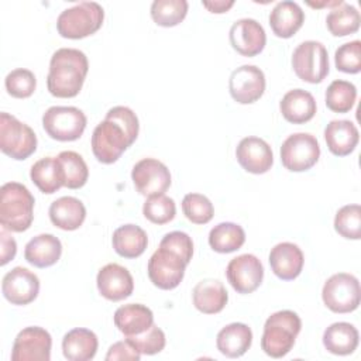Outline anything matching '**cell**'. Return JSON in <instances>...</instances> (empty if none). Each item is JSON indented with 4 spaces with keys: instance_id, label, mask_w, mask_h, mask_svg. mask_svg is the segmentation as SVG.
<instances>
[{
    "instance_id": "cell-1",
    "label": "cell",
    "mask_w": 361,
    "mask_h": 361,
    "mask_svg": "<svg viewBox=\"0 0 361 361\" xmlns=\"http://www.w3.org/2000/svg\"><path fill=\"white\" fill-rule=\"evenodd\" d=\"M140 131L137 114L127 106H114L92 134V151L102 164H114L133 145Z\"/></svg>"
},
{
    "instance_id": "cell-2",
    "label": "cell",
    "mask_w": 361,
    "mask_h": 361,
    "mask_svg": "<svg viewBox=\"0 0 361 361\" xmlns=\"http://www.w3.org/2000/svg\"><path fill=\"white\" fill-rule=\"evenodd\" d=\"M89 71L87 56L76 48H59L49 61L48 92L59 99L79 94Z\"/></svg>"
},
{
    "instance_id": "cell-3",
    "label": "cell",
    "mask_w": 361,
    "mask_h": 361,
    "mask_svg": "<svg viewBox=\"0 0 361 361\" xmlns=\"http://www.w3.org/2000/svg\"><path fill=\"white\" fill-rule=\"evenodd\" d=\"M35 199L27 186L7 182L0 188V224L4 230L23 233L34 220Z\"/></svg>"
},
{
    "instance_id": "cell-4",
    "label": "cell",
    "mask_w": 361,
    "mask_h": 361,
    "mask_svg": "<svg viewBox=\"0 0 361 361\" xmlns=\"http://www.w3.org/2000/svg\"><path fill=\"white\" fill-rule=\"evenodd\" d=\"M300 329L302 320L295 312H275L267 319L264 324L261 348L267 355L272 358H282L295 345Z\"/></svg>"
},
{
    "instance_id": "cell-5",
    "label": "cell",
    "mask_w": 361,
    "mask_h": 361,
    "mask_svg": "<svg viewBox=\"0 0 361 361\" xmlns=\"http://www.w3.org/2000/svg\"><path fill=\"white\" fill-rule=\"evenodd\" d=\"M104 10L96 1H80L63 10L56 20L58 34L68 39H80L94 34L103 24Z\"/></svg>"
},
{
    "instance_id": "cell-6",
    "label": "cell",
    "mask_w": 361,
    "mask_h": 361,
    "mask_svg": "<svg viewBox=\"0 0 361 361\" xmlns=\"http://www.w3.org/2000/svg\"><path fill=\"white\" fill-rule=\"evenodd\" d=\"M0 149L13 159H27L37 149V135L30 126L3 111L0 113Z\"/></svg>"
},
{
    "instance_id": "cell-7",
    "label": "cell",
    "mask_w": 361,
    "mask_h": 361,
    "mask_svg": "<svg viewBox=\"0 0 361 361\" xmlns=\"http://www.w3.org/2000/svg\"><path fill=\"white\" fill-rule=\"evenodd\" d=\"M87 118L73 106H52L42 116L45 133L56 141H75L82 137Z\"/></svg>"
},
{
    "instance_id": "cell-8",
    "label": "cell",
    "mask_w": 361,
    "mask_h": 361,
    "mask_svg": "<svg viewBox=\"0 0 361 361\" xmlns=\"http://www.w3.org/2000/svg\"><path fill=\"white\" fill-rule=\"evenodd\" d=\"M292 68L296 76L307 83H320L329 75V54L319 41H305L292 54Z\"/></svg>"
},
{
    "instance_id": "cell-9",
    "label": "cell",
    "mask_w": 361,
    "mask_h": 361,
    "mask_svg": "<svg viewBox=\"0 0 361 361\" xmlns=\"http://www.w3.org/2000/svg\"><path fill=\"white\" fill-rule=\"evenodd\" d=\"M322 299L327 309L334 313L354 312L361 299L358 279L347 272L331 275L323 285Z\"/></svg>"
},
{
    "instance_id": "cell-10",
    "label": "cell",
    "mask_w": 361,
    "mask_h": 361,
    "mask_svg": "<svg viewBox=\"0 0 361 361\" xmlns=\"http://www.w3.org/2000/svg\"><path fill=\"white\" fill-rule=\"evenodd\" d=\"M320 157V145L309 133L290 134L281 147L282 165L290 172H305L316 165Z\"/></svg>"
},
{
    "instance_id": "cell-11",
    "label": "cell",
    "mask_w": 361,
    "mask_h": 361,
    "mask_svg": "<svg viewBox=\"0 0 361 361\" xmlns=\"http://www.w3.org/2000/svg\"><path fill=\"white\" fill-rule=\"evenodd\" d=\"M186 262L168 248L158 247L148 261V278L159 289H175L185 276Z\"/></svg>"
},
{
    "instance_id": "cell-12",
    "label": "cell",
    "mask_w": 361,
    "mask_h": 361,
    "mask_svg": "<svg viewBox=\"0 0 361 361\" xmlns=\"http://www.w3.org/2000/svg\"><path fill=\"white\" fill-rule=\"evenodd\" d=\"M131 179L137 192L142 196L164 195L171 186V172L165 164L155 158H142L131 171Z\"/></svg>"
},
{
    "instance_id": "cell-13",
    "label": "cell",
    "mask_w": 361,
    "mask_h": 361,
    "mask_svg": "<svg viewBox=\"0 0 361 361\" xmlns=\"http://www.w3.org/2000/svg\"><path fill=\"white\" fill-rule=\"evenodd\" d=\"M52 338L51 334L38 326L23 329L11 350L13 361H49L51 360Z\"/></svg>"
},
{
    "instance_id": "cell-14",
    "label": "cell",
    "mask_w": 361,
    "mask_h": 361,
    "mask_svg": "<svg viewBox=\"0 0 361 361\" xmlns=\"http://www.w3.org/2000/svg\"><path fill=\"white\" fill-rule=\"evenodd\" d=\"M226 276L237 293H252L262 282L264 267L254 254H241L228 262Z\"/></svg>"
},
{
    "instance_id": "cell-15",
    "label": "cell",
    "mask_w": 361,
    "mask_h": 361,
    "mask_svg": "<svg viewBox=\"0 0 361 361\" xmlns=\"http://www.w3.org/2000/svg\"><path fill=\"white\" fill-rule=\"evenodd\" d=\"M265 75L255 65H243L234 69L228 79L231 97L240 104H251L265 92Z\"/></svg>"
},
{
    "instance_id": "cell-16",
    "label": "cell",
    "mask_w": 361,
    "mask_h": 361,
    "mask_svg": "<svg viewBox=\"0 0 361 361\" xmlns=\"http://www.w3.org/2000/svg\"><path fill=\"white\" fill-rule=\"evenodd\" d=\"M3 296L17 306H24L35 300L39 293L38 276L24 267H16L8 271L1 282Z\"/></svg>"
},
{
    "instance_id": "cell-17",
    "label": "cell",
    "mask_w": 361,
    "mask_h": 361,
    "mask_svg": "<svg viewBox=\"0 0 361 361\" xmlns=\"http://www.w3.org/2000/svg\"><path fill=\"white\" fill-rule=\"evenodd\" d=\"M228 39L234 51L243 56H255L265 48L267 34L264 27L254 18H240L233 23Z\"/></svg>"
},
{
    "instance_id": "cell-18",
    "label": "cell",
    "mask_w": 361,
    "mask_h": 361,
    "mask_svg": "<svg viewBox=\"0 0 361 361\" xmlns=\"http://www.w3.org/2000/svg\"><path fill=\"white\" fill-rule=\"evenodd\" d=\"M235 158L244 171L255 175L268 172L274 164L269 144L259 137L243 138L235 148Z\"/></svg>"
},
{
    "instance_id": "cell-19",
    "label": "cell",
    "mask_w": 361,
    "mask_h": 361,
    "mask_svg": "<svg viewBox=\"0 0 361 361\" xmlns=\"http://www.w3.org/2000/svg\"><path fill=\"white\" fill-rule=\"evenodd\" d=\"M96 283L100 295L111 302H120L128 298L134 290V281L130 271L116 262L100 268Z\"/></svg>"
},
{
    "instance_id": "cell-20",
    "label": "cell",
    "mask_w": 361,
    "mask_h": 361,
    "mask_svg": "<svg viewBox=\"0 0 361 361\" xmlns=\"http://www.w3.org/2000/svg\"><path fill=\"white\" fill-rule=\"evenodd\" d=\"M272 272L282 281H293L303 269L305 257L302 250L293 243H279L269 252Z\"/></svg>"
},
{
    "instance_id": "cell-21",
    "label": "cell",
    "mask_w": 361,
    "mask_h": 361,
    "mask_svg": "<svg viewBox=\"0 0 361 361\" xmlns=\"http://www.w3.org/2000/svg\"><path fill=\"white\" fill-rule=\"evenodd\" d=\"M116 327L126 336H135L147 331L154 324V313L141 303H128L120 306L113 316Z\"/></svg>"
},
{
    "instance_id": "cell-22",
    "label": "cell",
    "mask_w": 361,
    "mask_h": 361,
    "mask_svg": "<svg viewBox=\"0 0 361 361\" xmlns=\"http://www.w3.org/2000/svg\"><path fill=\"white\" fill-rule=\"evenodd\" d=\"M305 23V13L295 1H279L269 13V25L279 38H290Z\"/></svg>"
},
{
    "instance_id": "cell-23",
    "label": "cell",
    "mask_w": 361,
    "mask_h": 361,
    "mask_svg": "<svg viewBox=\"0 0 361 361\" xmlns=\"http://www.w3.org/2000/svg\"><path fill=\"white\" fill-rule=\"evenodd\" d=\"M329 151L336 157L350 155L360 140L358 128L350 120H331L324 128Z\"/></svg>"
},
{
    "instance_id": "cell-24",
    "label": "cell",
    "mask_w": 361,
    "mask_h": 361,
    "mask_svg": "<svg viewBox=\"0 0 361 361\" xmlns=\"http://www.w3.org/2000/svg\"><path fill=\"white\" fill-rule=\"evenodd\" d=\"M48 213L52 224L65 231L78 230L86 219L85 204L73 196H62L54 200Z\"/></svg>"
},
{
    "instance_id": "cell-25",
    "label": "cell",
    "mask_w": 361,
    "mask_h": 361,
    "mask_svg": "<svg viewBox=\"0 0 361 361\" xmlns=\"http://www.w3.org/2000/svg\"><path fill=\"white\" fill-rule=\"evenodd\" d=\"M62 254V244L54 234H38L32 237L24 250V258L37 268H48L58 262Z\"/></svg>"
},
{
    "instance_id": "cell-26",
    "label": "cell",
    "mask_w": 361,
    "mask_h": 361,
    "mask_svg": "<svg viewBox=\"0 0 361 361\" xmlns=\"http://www.w3.org/2000/svg\"><path fill=\"white\" fill-rule=\"evenodd\" d=\"M279 109L286 121L303 124L314 117L317 107L312 93L303 89H292L283 94Z\"/></svg>"
},
{
    "instance_id": "cell-27",
    "label": "cell",
    "mask_w": 361,
    "mask_h": 361,
    "mask_svg": "<svg viewBox=\"0 0 361 361\" xmlns=\"http://www.w3.org/2000/svg\"><path fill=\"white\" fill-rule=\"evenodd\" d=\"M251 344L252 331L244 323H230L224 326L216 337L217 350L228 358H238L244 355Z\"/></svg>"
},
{
    "instance_id": "cell-28",
    "label": "cell",
    "mask_w": 361,
    "mask_h": 361,
    "mask_svg": "<svg viewBox=\"0 0 361 361\" xmlns=\"http://www.w3.org/2000/svg\"><path fill=\"white\" fill-rule=\"evenodd\" d=\"M97 347V336L83 327L69 330L62 338V353L69 361H89L96 355Z\"/></svg>"
},
{
    "instance_id": "cell-29",
    "label": "cell",
    "mask_w": 361,
    "mask_h": 361,
    "mask_svg": "<svg viewBox=\"0 0 361 361\" xmlns=\"http://www.w3.org/2000/svg\"><path fill=\"white\" fill-rule=\"evenodd\" d=\"M192 299L199 312L204 314H216L227 305L228 293L220 281L203 279L193 288Z\"/></svg>"
},
{
    "instance_id": "cell-30",
    "label": "cell",
    "mask_w": 361,
    "mask_h": 361,
    "mask_svg": "<svg viewBox=\"0 0 361 361\" xmlns=\"http://www.w3.org/2000/svg\"><path fill=\"white\" fill-rule=\"evenodd\" d=\"M358 330L347 322L333 323L323 333V345L334 355L353 354L358 347Z\"/></svg>"
},
{
    "instance_id": "cell-31",
    "label": "cell",
    "mask_w": 361,
    "mask_h": 361,
    "mask_svg": "<svg viewBox=\"0 0 361 361\" xmlns=\"http://www.w3.org/2000/svg\"><path fill=\"white\" fill-rule=\"evenodd\" d=\"M111 244L120 257L137 258L145 251L148 245V235L135 224H124L114 230Z\"/></svg>"
},
{
    "instance_id": "cell-32",
    "label": "cell",
    "mask_w": 361,
    "mask_h": 361,
    "mask_svg": "<svg viewBox=\"0 0 361 361\" xmlns=\"http://www.w3.org/2000/svg\"><path fill=\"white\" fill-rule=\"evenodd\" d=\"M34 185L47 195H52L63 186V172L56 157H45L38 159L30 171Z\"/></svg>"
},
{
    "instance_id": "cell-33",
    "label": "cell",
    "mask_w": 361,
    "mask_h": 361,
    "mask_svg": "<svg viewBox=\"0 0 361 361\" xmlns=\"http://www.w3.org/2000/svg\"><path fill=\"white\" fill-rule=\"evenodd\" d=\"M245 243V231L241 226L224 221L214 226L209 233V245L213 251L228 254L240 250Z\"/></svg>"
},
{
    "instance_id": "cell-34",
    "label": "cell",
    "mask_w": 361,
    "mask_h": 361,
    "mask_svg": "<svg viewBox=\"0 0 361 361\" xmlns=\"http://www.w3.org/2000/svg\"><path fill=\"white\" fill-rule=\"evenodd\" d=\"M361 17L358 10L347 3L331 8L326 17V25L331 35L334 37H345L354 34L360 30Z\"/></svg>"
},
{
    "instance_id": "cell-35",
    "label": "cell",
    "mask_w": 361,
    "mask_h": 361,
    "mask_svg": "<svg viewBox=\"0 0 361 361\" xmlns=\"http://www.w3.org/2000/svg\"><path fill=\"white\" fill-rule=\"evenodd\" d=\"M58 161L63 172V186L68 189H79L86 185L89 169L82 158L75 151H62L58 154Z\"/></svg>"
},
{
    "instance_id": "cell-36",
    "label": "cell",
    "mask_w": 361,
    "mask_h": 361,
    "mask_svg": "<svg viewBox=\"0 0 361 361\" xmlns=\"http://www.w3.org/2000/svg\"><path fill=\"white\" fill-rule=\"evenodd\" d=\"M186 0H155L151 4V18L157 25L175 27L182 23L188 14Z\"/></svg>"
},
{
    "instance_id": "cell-37",
    "label": "cell",
    "mask_w": 361,
    "mask_h": 361,
    "mask_svg": "<svg viewBox=\"0 0 361 361\" xmlns=\"http://www.w3.org/2000/svg\"><path fill=\"white\" fill-rule=\"evenodd\" d=\"M326 106L334 113H348L357 99V87L343 79L333 80L326 90Z\"/></svg>"
},
{
    "instance_id": "cell-38",
    "label": "cell",
    "mask_w": 361,
    "mask_h": 361,
    "mask_svg": "<svg viewBox=\"0 0 361 361\" xmlns=\"http://www.w3.org/2000/svg\"><path fill=\"white\" fill-rule=\"evenodd\" d=\"M334 230L344 238H361V207L360 204H345L340 207L334 217Z\"/></svg>"
},
{
    "instance_id": "cell-39",
    "label": "cell",
    "mask_w": 361,
    "mask_h": 361,
    "mask_svg": "<svg viewBox=\"0 0 361 361\" xmlns=\"http://www.w3.org/2000/svg\"><path fill=\"white\" fill-rule=\"evenodd\" d=\"M142 214L154 224H166L173 220L176 214V204L173 199L166 195L149 196L142 206Z\"/></svg>"
},
{
    "instance_id": "cell-40",
    "label": "cell",
    "mask_w": 361,
    "mask_h": 361,
    "mask_svg": "<svg viewBox=\"0 0 361 361\" xmlns=\"http://www.w3.org/2000/svg\"><path fill=\"white\" fill-rule=\"evenodd\" d=\"M182 210L185 217L195 224H206L213 219V203L200 193H188L182 200Z\"/></svg>"
},
{
    "instance_id": "cell-41",
    "label": "cell",
    "mask_w": 361,
    "mask_h": 361,
    "mask_svg": "<svg viewBox=\"0 0 361 361\" xmlns=\"http://www.w3.org/2000/svg\"><path fill=\"white\" fill-rule=\"evenodd\" d=\"M4 86L10 96L16 99H27L34 93L37 87V79L30 69L17 68L7 73Z\"/></svg>"
},
{
    "instance_id": "cell-42",
    "label": "cell",
    "mask_w": 361,
    "mask_h": 361,
    "mask_svg": "<svg viewBox=\"0 0 361 361\" xmlns=\"http://www.w3.org/2000/svg\"><path fill=\"white\" fill-rule=\"evenodd\" d=\"M337 71L344 73H358L361 71V41L354 39L340 45L334 54Z\"/></svg>"
},
{
    "instance_id": "cell-43",
    "label": "cell",
    "mask_w": 361,
    "mask_h": 361,
    "mask_svg": "<svg viewBox=\"0 0 361 361\" xmlns=\"http://www.w3.org/2000/svg\"><path fill=\"white\" fill-rule=\"evenodd\" d=\"M126 338L141 354H145V355H154V354L161 353L164 350L165 344H166L165 333L157 324H152L147 331H144L141 334L130 336V337H126Z\"/></svg>"
},
{
    "instance_id": "cell-44",
    "label": "cell",
    "mask_w": 361,
    "mask_h": 361,
    "mask_svg": "<svg viewBox=\"0 0 361 361\" xmlns=\"http://www.w3.org/2000/svg\"><path fill=\"white\" fill-rule=\"evenodd\" d=\"M159 247L168 248L178 254L186 264L190 262L193 255V241L190 235L183 231H171L165 234L159 243Z\"/></svg>"
},
{
    "instance_id": "cell-45",
    "label": "cell",
    "mask_w": 361,
    "mask_h": 361,
    "mask_svg": "<svg viewBox=\"0 0 361 361\" xmlns=\"http://www.w3.org/2000/svg\"><path fill=\"white\" fill-rule=\"evenodd\" d=\"M140 358H141V353L127 338L111 344L106 354V361H116V360L138 361Z\"/></svg>"
},
{
    "instance_id": "cell-46",
    "label": "cell",
    "mask_w": 361,
    "mask_h": 361,
    "mask_svg": "<svg viewBox=\"0 0 361 361\" xmlns=\"http://www.w3.org/2000/svg\"><path fill=\"white\" fill-rule=\"evenodd\" d=\"M0 244H1V259H0V265H6L7 262H10L17 252V243L16 240L7 234V231L3 228L0 233Z\"/></svg>"
},
{
    "instance_id": "cell-47",
    "label": "cell",
    "mask_w": 361,
    "mask_h": 361,
    "mask_svg": "<svg viewBox=\"0 0 361 361\" xmlns=\"http://www.w3.org/2000/svg\"><path fill=\"white\" fill-rule=\"evenodd\" d=\"M202 6L204 8H207L210 13H216V14H221V13H227L233 6L234 1H226V0H214V1H202Z\"/></svg>"
}]
</instances>
